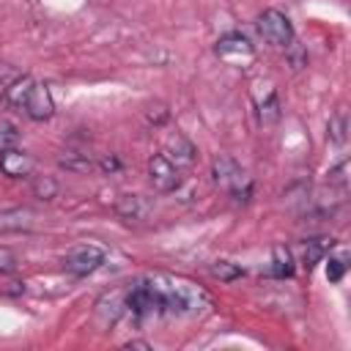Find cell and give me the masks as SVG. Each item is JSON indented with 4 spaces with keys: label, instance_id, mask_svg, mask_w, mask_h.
Returning <instances> with one entry per match:
<instances>
[{
    "label": "cell",
    "instance_id": "6da1fadb",
    "mask_svg": "<svg viewBox=\"0 0 351 351\" xmlns=\"http://www.w3.org/2000/svg\"><path fill=\"white\" fill-rule=\"evenodd\" d=\"M162 299V313L176 315H195L208 304V296L200 285L181 280V277H154Z\"/></svg>",
    "mask_w": 351,
    "mask_h": 351
},
{
    "label": "cell",
    "instance_id": "7a4b0ae2",
    "mask_svg": "<svg viewBox=\"0 0 351 351\" xmlns=\"http://www.w3.org/2000/svg\"><path fill=\"white\" fill-rule=\"evenodd\" d=\"M211 178H214V184L219 189H225L236 200H250V195H252V178L230 156H222L219 154V156L211 159Z\"/></svg>",
    "mask_w": 351,
    "mask_h": 351
},
{
    "label": "cell",
    "instance_id": "3957f363",
    "mask_svg": "<svg viewBox=\"0 0 351 351\" xmlns=\"http://www.w3.org/2000/svg\"><path fill=\"white\" fill-rule=\"evenodd\" d=\"M255 25H258L261 38H263L266 44H271V47L285 49V47L293 41V25H291V19H288L282 11H277V8H266V11L258 16Z\"/></svg>",
    "mask_w": 351,
    "mask_h": 351
},
{
    "label": "cell",
    "instance_id": "277c9868",
    "mask_svg": "<svg viewBox=\"0 0 351 351\" xmlns=\"http://www.w3.org/2000/svg\"><path fill=\"white\" fill-rule=\"evenodd\" d=\"M104 250L96 247V244H80L74 250H69L63 255V269L74 277H85V274H93L96 269H101L104 263Z\"/></svg>",
    "mask_w": 351,
    "mask_h": 351
},
{
    "label": "cell",
    "instance_id": "5b68a950",
    "mask_svg": "<svg viewBox=\"0 0 351 351\" xmlns=\"http://www.w3.org/2000/svg\"><path fill=\"white\" fill-rule=\"evenodd\" d=\"M214 52L219 55V60H225L230 66H250L255 60V47L241 33H225L217 41Z\"/></svg>",
    "mask_w": 351,
    "mask_h": 351
},
{
    "label": "cell",
    "instance_id": "8992f818",
    "mask_svg": "<svg viewBox=\"0 0 351 351\" xmlns=\"http://www.w3.org/2000/svg\"><path fill=\"white\" fill-rule=\"evenodd\" d=\"M148 178L154 184L156 192H173L178 189L181 184V176H178V167L165 156V154H154L148 159Z\"/></svg>",
    "mask_w": 351,
    "mask_h": 351
},
{
    "label": "cell",
    "instance_id": "52a82bcc",
    "mask_svg": "<svg viewBox=\"0 0 351 351\" xmlns=\"http://www.w3.org/2000/svg\"><path fill=\"white\" fill-rule=\"evenodd\" d=\"M22 112H25L27 118H33V121H47V118H52L55 101H52V93H49V88H47L44 82H36V80H33V85H30V90H27V96H25Z\"/></svg>",
    "mask_w": 351,
    "mask_h": 351
},
{
    "label": "cell",
    "instance_id": "ba28073f",
    "mask_svg": "<svg viewBox=\"0 0 351 351\" xmlns=\"http://www.w3.org/2000/svg\"><path fill=\"white\" fill-rule=\"evenodd\" d=\"M126 313V288H118V291H110L104 293L99 302H96V321L104 326V329H112L115 321Z\"/></svg>",
    "mask_w": 351,
    "mask_h": 351
},
{
    "label": "cell",
    "instance_id": "9c48e42d",
    "mask_svg": "<svg viewBox=\"0 0 351 351\" xmlns=\"http://www.w3.org/2000/svg\"><path fill=\"white\" fill-rule=\"evenodd\" d=\"M0 170L8 178H27L33 173V156L25 154V151H19L16 145L3 148L0 151Z\"/></svg>",
    "mask_w": 351,
    "mask_h": 351
},
{
    "label": "cell",
    "instance_id": "30bf717a",
    "mask_svg": "<svg viewBox=\"0 0 351 351\" xmlns=\"http://www.w3.org/2000/svg\"><path fill=\"white\" fill-rule=\"evenodd\" d=\"M176 167H189L192 162H195V145L184 137V134H170L167 137V143H165V151H162Z\"/></svg>",
    "mask_w": 351,
    "mask_h": 351
},
{
    "label": "cell",
    "instance_id": "8fae6325",
    "mask_svg": "<svg viewBox=\"0 0 351 351\" xmlns=\"http://www.w3.org/2000/svg\"><path fill=\"white\" fill-rule=\"evenodd\" d=\"M30 208H0V233H22L33 228Z\"/></svg>",
    "mask_w": 351,
    "mask_h": 351
},
{
    "label": "cell",
    "instance_id": "7c38bea8",
    "mask_svg": "<svg viewBox=\"0 0 351 351\" xmlns=\"http://www.w3.org/2000/svg\"><path fill=\"white\" fill-rule=\"evenodd\" d=\"M293 271H296V266H293L291 250L282 247V244H277V247L271 250V263H269L266 274L274 277V280H285V277H293Z\"/></svg>",
    "mask_w": 351,
    "mask_h": 351
},
{
    "label": "cell",
    "instance_id": "4fadbf2b",
    "mask_svg": "<svg viewBox=\"0 0 351 351\" xmlns=\"http://www.w3.org/2000/svg\"><path fill=\"white\" fill-rule=\"evenodd\" d=\"M258 121L263 123V126H269V123H274L277 118H280V101H277V93H274V88H269L266 85V90H263V99H258Z\"/></svg>",
    "mask_w": 351,
    "mask_h": 351
},
{
    "label": "cell",
    "instance_id": "5bb4252c",
    "mask_svg": "<svg viewBox=\"0 0 351 351\" xmlns=\"http://www.w3.org/2000/svg\"><path fill=\"white\" fill-rule=\"evenodd\" d=\"M115 214L123 219H143L145 217V203L140 195H121L115 200Z\"/></svg>",
    "mask_w": 351,
    "mask_h": 351
},
{
    "label": "cell",
    "instance_id": "9a60e30c",
    "mask_svg": "<svg viewBox=\"0 0 351 351\" xmlns=\"http://www.w3.org/2000/svg\"><path fill=\"white\" fill-rule=\"evenodd\" d=\"M332 239H310L307 244H304V250H302V263L307 266V269H313L324 255H326V250H332Z\"/></svg>",
    "mask_w": 351,
    "mask_h": 351
},
{
    "label": "cell",
    "instance_id": "2e32d148",
    "mask_svg": "<svg viewBox=\"0 0 351 351\" xmlns=\"http://www.w3.org/2000/svg\"><path fill=\"white\" fill-rule=\"evenodd\" d=\"M208 271H211V277L219 280V282H233V280L244 277V269H241L239 263H233V261H214V263L208 266Z\"/></svg>",
    "mask_w": 351,
    "mask_h": 351
},
{
    "label": "cell",
    "instance_id": "e0dca14e",
    "mask_svg": "<svg viewBox=\"0 0 351 351\" xmlns=\"http://www.w3.org/2000/svg\"><path fill=\"white\" fill-rule=\"evenodd\" d=\"M30 85H33V77H19L16 82H11V85L5 88V101H8L11 107L22 110V104H25V96H27Z\"/></svg>",
    "mask_w": 351,
    "mask_h": 351
},
{
    "label": "cell",
    "instance_id": "ac0fdd59",
    "mask_svg": "<svg viewBox=\"0 0 351 351\" xmlns=\"http://www.w3.org/2000/svg\"><path fill=\"white\" fill-rule=\"evenodd\" d=\"M58 165L63 167V170H69V173H90L93 170V162L88 159V154H74V151H69L66 156H58Z\"/></svg>",
    "mask_w": 351,
    "mask_h": 351
},
{
    "label": "cell",
    "instance_id": "d6986e66",
    "mask_svg": "<svg viewBox=\"0 0 351 351\" xmlns=\"http://www.w3.org/2000/svg\"><path fill=\"white\" fill-rule=\"evenodd\" d=\"M33 195L38 200H52L58 195V181L52 176H33Z\"/></svg>",
    "mask_w": 351,
    "mask_h": 351
},
{
    "label": "cell",
    "instance_id": "ffe728a7",
    "mask_svg": "<svg viewBox=\"0 0 351 351\" xmlns=\"http://www.w3.org/2000/svg\"><path fill=\"white\" fill-rule=\"evenodd\" d=\"M346 132H348V121H346V112L337 110L332 118H329V140L343 145L346 143Z\"/></svg>",
    "mask_w": 351,
    "mask_h": 351
},
{
    "label": "cell",
    "instance_id": "44dd1931",
    "mask_svg": "<svg viewBox=\"0 0 351 351\" xmlns=\"http://www.w3.org/2000/svg\"><path fill=\"white\" fill-rule=\"evenodd\" d=\"M19 143V129L11 121H0V151Z\"/></svg>",
    "mask_w": 351,
    "mask_h": 351
},
{
    "label": "cell",
    "instance_id": "7402d4cb",
    "mask_svg": "<svg viewBox=\"0 0 351 351\" xmlns=\"http://www.w3.org/2000/svg\"><path fill=\"white\" fill-rule=\"evenodd\" d=\"M346 173H348V162L343 159V162H340L335 170H329V184H335V186L346 189V184H348V176H346Z\"/></svg>",
    "mask_w": 351,
    "mask_h": 351
},
{
    "label": "cell",
    "instance_id": "603a6c76",
    "mask_svg": "<svg viewBox=\"0 0 351 351\" xmlns=\"http://www.w3.org/2000/svg\"><path fill=\"white\" fill-rule=\"evenodd\" d=\"M343 271H346V258H329V263H326V277H329L332 282H337V280L343 277Z\"/></svg>",
    "mask_w": 351,
    "mask_h": 351
},
{
    "label": "cell",
    "instance_id": "cb8c5ba5",
    "mask_svg": "<svg viewBox=\"0 0 351 351\" xmlns=\"http://www.w3.org/2000/svg\"><path fill=\"white\" fill-rule=\"evenodd\" d=\"M16 269V255L5 247H0V271H14Z\"/></svg>",
    "mask_w": 351,
    "mask_h": 351
},
{
    "label": "cell",
    "instance_id": "d4e9b609",
    "mask_svg": "<svg viewBox=\"0 0 351 351\" xmlns=\"http://www.w3.org/2000/svg\"><path fill=\"white\" fill-rule=\"evenodd\" d=\"M99 167H101V170H104V173H115V170H121V162H118V159H115V156H104V159H101V165H99Z\"/></svg>",
    "mask_w": 351,
    "mask_h": 351
},
{
    "label": "cell",
    "instance_id": "484cf974",
    "mask_svg": "<svg viewBox=\"0 0 351 351\" xmlns=\"http://www.w3.org/2000/svg\"><path fill=\"white\" fill-rule=\"evenodd\" d=\"M126 348H151L145 340H132V343H126Z\"/></svg>",
    "mask_w": 351,
    "mask_h": 351
}]
</instances>
